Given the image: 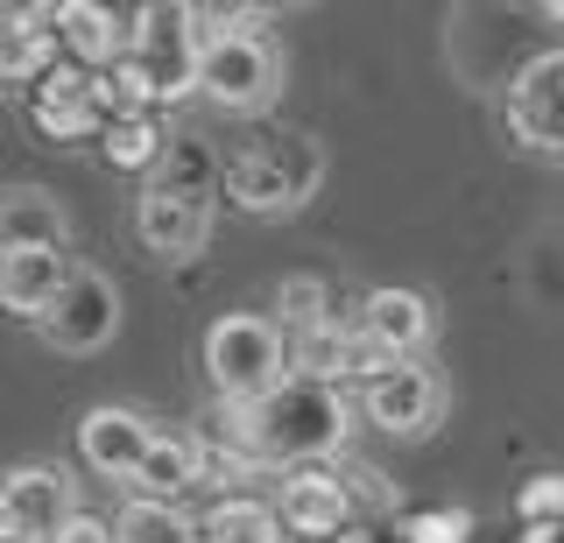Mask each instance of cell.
Segmentation results:
<instances>
[{
  "instance_id": "obj_1",
  "label": "cell",
  "mask_w": 564,
  "mask_h": 543,
  "mask_svg": "<svg viewBox=\"0 0 564 543\" xmlns=\"http://www.w3.org/2000/svg\"><path fill=\"white\" fill-rule=\"evenodd\" d=\"M346 431H352L346 395L325 389V381H296L290 374L261 402H219L205 445L226 452V459H240L247 473H261V466H317V459H332V452L346 445Z\"/></svg>"
},
{
  "instance_id": "obj_2",
  "label": "cell",
  "mask_w": 564,
  "mask_h": 543,
  "mask_svg": "<svg viewBox=\"0 0 564 543\" xmlns=\"http://www.w3.org/2000/svg\"><path fill=\"white\" fill-rule=\"evenodd\" d=\"M317 184H325V149H317L311 134H296V128H275V134L240 142L234 155H226V170H219L226 205H240V213H254V219H275V213L311 205Z\"/></svg>"
},
{
  "instance_id": "obj_3",
  "label": "cell",
  "mask_w": 564,
  "mask_h": 543,
  "mask_svg": "<svg viewBox=\"0 0 564 543\" xmlns=\"http://www.w3.org/2000/svg\"><path fill=\"white\" fill-rule=\"evenodd\" d=\"M205 374L219 402H261L290 381V332L261 311H226L205 332Z\"/></svg>"
},
{
  "instance_id": "obj_4",
  "label": "cell",
  "mask_w": 564,
  "mask_h": 543,
  "mask_svg": "<svg viewBox=\"0 0 564 543\" xmlns=\"http://www.w3.org/2000/svg\"><path fill=\"white\" fill-rule=\"evenodd\" d=\"M275 85H282V57H275V43L261 36V29H247V36H219V43L198 50V93L212 99V107H226V113L269 107Z\"/></svg>"
},
{
  "instance_id": "obj_5",
  "label": "cell",
  "mask_w": 564,
  "mask_h": 543,
  "mask_svg": "<svg viewBox=\"0 0 564 543\" xmlns=\"http://www.w3.org/2000/svg\"><path fill=\"white\" fill-rule=\"evenodd\" d=\"M508 134L516 149L543 155V163H564V50H543L529 57L516 78H508Z\"/></svg>"
},
{
  "instance_id": "obj_6",
  "label": "cell",
  "mask_w": 564,
  "mask_h": 543,
  "mask_svg": "<svg viewBox=\"0 0 564 543\" xmlns=\"http://www.w3.org/2000/svg\"><path fill=\"white\" fill-rule=\"evenodd\" d=\"M360 410H367V424H381L388 437H423L445 416V381L423 360H388L375 381H360Z\"/></svg>"
},
{
  "instance_id": "obj_7",
  "label": "cell",
  "mask_w": 564,
  "mask_h": 543,
  "mask_svg": "<svg viewBox=\"0 0 564 543\" xmlns=\"http://www.w3.org/2000/svg\"><path fill=\"white\" fill-rule=\"evenodd\" d=\"M134 234H141L149 254L191 261L205 248V234H212V198H205V191H176V184L155 177L149 191H141V205H134Z\"/></svg>"
},
{
  "instance_id": "obj_8",
  "label": "cell",
  "mask_w": 564,
  "mask_h": 543,
  "mask_svg": "<svg viewBox=\"0 0 564 543\" xmlns=\"http://www.w3.org/2000/svg\"><path fill=\"white\" fill-rule=\"evenodd\" d=\"M113 332H120V290L106 283L99 269H78L70 290L57 296V311L43 318V339L57 346V354H99Z\"/></svg>"
},
{
  "instance_id": "obj_9",
  "label": "cell",
  "mask_w": 564,
  "mask_h": 543,
  "mask_svg": "<svg viewBox=\"0 0 564 543\" xmlns=\"http://www.w3.org/2000/svg\"><path fill=\"white\" fill-rule=\"evenodd\" d=\"M29 120L50 134V142H99L106 113L93 107V72L57 57L43 78H35V93H29Z\"/></svg>"
},
{
  "instance_id": "obj_10",
  "label": "cell",
  "mask_w": 564,
  "mask_h": 543,
  "mask_svg": "<svg viewBox=\"0 0 564 543\" xmlns=\"http://www.w3.org/2000/svg\"><path fill=\"white\" fill-rule=\"evenodd\" d=\"M282 530H296V536H346L352 530V487L339 480V473H325V466H296L290 480H282Z\"/></svg>"
},
{
  "instance_id": "obj_11",
  "label": "cell",
  "mask_w": 564,
  "mask_h": 543,
  "mask_svg": "<svg viewBox=\"0 0 564 543\" xmlns=\"http://www.w3.org/2000/svg\"><path fill=\"white\" fill-rule=\"evenodd\" d=\"M57 43L70 64L106 72L134 50V8H93V0H64L57 8Z\"/></svg>"
},
{
  "instance_id": "obj_12",
  "label": "cell",
  "mask_w": 564,
  "mask_h": 543,
  "mask_svg": "<svg viewBox=\"0 0 564 543\" xmlns=\"http://www.w3.org/2000/svg\"><path fill=\"white\" fill-rule=\"evenodd\" d=\"M70 254L64 248H22V254H0V311L43 325L57 311V296L70 290Z\"/></svg>"
},
{
  "instance_id": "obj_13",
  "label": "cell",
  "mask_w": 564,
  "mask_h": 543,
  "mask_svg": "<svg viewBox=\"0 0 564 543\" xmlns=\"http://www.w3.org/2000/svg\"><path fill=\"white\" fill-rule=\"evenodd\" d=\"M0 495H8V515H14V536L22 543H50L70 515H78V508H70L64 466H14L8 480H0Z\"/></svg>"
},
{
  "instance_id": "obj_14",
  "label": "cell",
  "mask_w": 564,
  "mask_h": 543,
  "mask_svg": "<svg viewBox=\"0 0 564 543\" xmlns=\"http://www.w3.org/2000/svg\"><path fill=\"white\" fill-rule=\"evenodd\" d=\"M149 437H155V424L149 416H134V410H93L78 424V459L93 466V473H106V480H128L134 487V473H141V459H149Z\"/></svg>"
},
{
  "instance_id": "obj_15",
  "label": "cell",
  "mask_w": 564,
  "mask_h": 543,
  "mask_svg": "<svg viewBox=\"0 0 564 543\" xmlns=\"http://www.w3.org/2000/svg\"><path fill=\"white\" fill-rule=\"evenodd\" d=\"M431 296H416V290H375L360 304V332H367V346L388 360H416L423 346H431Z\"/></svg>"
},
{
  "instance_id": "obj_16",
  "label": "cell",
  "mask_w": 564,
  "mask_h": 543,
  "mask_svg": "<svg viewBox=\"0 0 564 543\" xmlns=\"http://www.w3.org/2000/svg\"><path fill=\"white\" fill-rule=\"evenodd\" d=\"M57 8H8L0 14V85H29L57 64Z\"/></svg>"
},
{
  "instance_id": "obj_17",
  "label": "cell",
  "mask_w": 564,
  "mask_h": 543,
  "mask_svg": "<svg viewBox=\"0 0 564 543\" xmlns=\"http://www.w3.org/2000/svg\"><path fill=\"white\" fill-rule=\"evenodd\" d=\"M198 480H205V437L198 431H155L149 459L134 473V501H176Z\"/></svg>"
},
{
  "instance_id": "obj_18",
  "label": "cell",
  "mask_w": 564,
  "mask_h": 543,
  "mask_svg": "<svg viewBox=\"0 0 564 543\" xmlns=\"http://www.w3.org/2000/svg\"><path fill=\"white\" fill-rule=\"evenodd\" d=\"M64 205L35 184L0 191V254H22V248H64Z\"/></svg>"
},
{
  "instance_id": "obj_19",
  "label": "cell",
  "mask_w": 564,
  "mask_h": 543,
  "mask_svg": "<svg viewBox=\"0 0 564 543\" xmlns=\"http://www.w3.org/2000/svg\"><path fill=\"white\" fill-rule=\"evenodd\" d=\"M198 543H282V515L254 495H226L198 515Z\"/></svg>"
},
{
  "instance_id": "obj_20",
  "label": "cell",
  "mask_w": 564,
  "mask_h": 543,
  "mask_svg": "<svg viewBox=\"0 0 564 543\" xmlns=\"http://www.w3.org/2000/svg\"><path fill=\"white\" fill-rule=\"evenodd\" d=\"M99 149H106V163H113V170H155L170 155V134H163V120H155V113H120L113 128L99 134Z\"/></svg>"
},
{
  "instance_id": "obj_21",
  "label": "cell",
  "mask_w": 564,
  "mask_h": 543,
  "mask_svg": "<svg viewBox=\"0 0 564 543\" xmlns=\"http://www.w3.org/2000/svg\"><path fill=\"white\" fill-rule=\"evenodd\" d=\"M120 543H198V522L184 515L176 501H128L113 522Z\"/></svg>"
},
{
  "instance_id": "obj_22",
  "label": "cell",
  "mask_w": 564,
  "mask_h": 543,
  "mask_svg": "<svg viewBox=\"0 0 564 543\" xmlns=\"http://www.w3.org/2000/svg\"><path fill=\"white\" fill-rule=\"evenodd\" d=\"M275 311H282V332H290V339H304V332H317V325H339L332 290L317 283V275H290V283L275 290Z\"/></svg>"
},
{
  "instance_id": "obj_23",
  "label": "cell",
  "mask_w": 564,
  "mask_h": 543,
  "mask_svg": "<svg viewBox=\"0 0 564 543\" xmlns=\"http://www.w3.org/2000/svg\"><path fill=\"white\" fill-rule=\"evenodd\" d=\"M516 515H522V530H564V473H536V480H522Z\"/></svg>"
},
{
  "instance_id": "obj_24",
  "label": "cell",
  "mask_w": 564,
  "mask_h": 543,
  "mask_svg": "<svg viewBox=\"0 0 564 543\" xmlns=\"http://www.w3.org/2000/svg\"><path fill=\"white\" fill-rule=\"evenodd\" d=\"M402 543H473V515L466 508H416V515H402Z\"/></svg>"
},
{
  "instance_id": "obj_25",
  "label": "cell",
  "mask_w": 564,
  "mask_h": 543,
  "mask_svg": "<svg viewBox=\"0 0 564 543\" xmlns=\"http://www.w3.org/2000/svg\"><path fill=\"white\" fill-rule=\"evenodd\" d=\"M50 543H120V536H113V530H106V522H99V515H70V522H64V530H57V536H50Z\"/></svg>"
},
{
  "instance_id": "obj_26",
  "label": "cell",
  "mask_w": 564,
  "mask_h": 543,
  "mask_svg": "<svg viewBox=\"0 0 564 543\" xmlns=\"http://www.w3.org/2000/svg\"><path fill=\"white\" fill-rule=\"evenodd\" d=\"M0 543H22L14 536V515H8V495H0Z\"/></svg>"
},
{
  "instance_id": "obj_27",
  "label": "cell",
  "mask_w": 564,
  "mask_h": 543,
  "mask_svg": "<svg viewBox=\"0 0 564 543\" xmlns=\"http://www.w3.org/2000/svg\"><path fill=\"white\" fill-rule=\"evenodd\" d=\"M332 543H381V536H367V530H346V536H332Z\"/></svg>"
},
{
  "instance_id": "obj_28",
  "label": "cell",
  "mask_w": 564,
  "mask_h": 543,
  "mask_svg": "<svg viewBox=\"0 0 564 543\" xmlns=\"http://www.w3.org/2000/svg\"><path fill=\"white\" fill-rule=\"evenodd\" d=\"M543 14H551V22H564V0H551V8H543Z\"/></svg>"
}]
</instances>
